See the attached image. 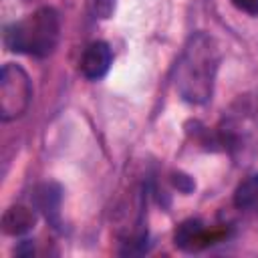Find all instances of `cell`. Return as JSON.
Segmentation results:
<instances>
[{
	"mask_svg": "<svg viewBox=\"0 0 258 258\" xmlns=\"http://www.w3.org/2000/svg\"><path fill=\"white\" fill-rule=\"evenodd\" d=\"M220 69V46L214 36L196 32L183 44L175 67V89L189 105H204L212 99Z\"/></svg>",
	"mask_w": 258,
	"mask_h": 258,
	"instance_id": "cell-1",
	"label": "cell"
},
{
	"mask_svg": "<svg viewBox=\"0 0 258 258\" xmlns=\"http://www.w3.org/2000/svg\"><path fill=\"white\" fill-rule=\"evenodd\" d=\"M60 38V18L50 6L36 8L20 20L10 22L4 28V46L12 52L26 56H48L56 48Z\"/></svg>",
	"mask_w": 258,
	"mask_h": 258,
	"instance_id": "cell-2",
	"label": "cell"
},
{
	"mask_svg": "<svg viewBox=\"0 0 258 258\" xmlns=\"http://www.w3.org/2000/svg\"><path fill=\"white\" fill-rule=\"evenodd\" d=\"M32 101V83L28 73L14 62H6L0 75V119L12 121L26 113Z\"/></svg>",
	"mask_w": 258,
	"mask_h": 258,
	"instance_id": "cell-3",
	"label": "cell"
},
{
	"mask_svg": "<svg viewBox=\"0 0 258 258\" xmlns=\"http://www.w3.org/2000/svg\"><path fill=\"white\" fill-rule=\"evenodd\" d=\"M111 62H113L111 46L107 42H103V40H95L83 50V56H81V62H79V71H81V75L85 79L99 81L109 73Z\"/></svg>",
	"mask_w": 258,
	"mask_h": 258,
	"instance_id": "cell-4",
	"label": "cell"
},
{
	"mask_svg": "<svg viewBox=\"0 0 258 258\" xmlns=\"http://www.w3.org/2000/svg\"><path fill=\"white\" fill-rule=\"evenodd\" d=\"M173 240H175V246L179 250L198 252V250L212 244V234L208 232V228L200 220L191 218V220H185L177 226V230L173 234Z\"/></svg>",
	"mask_w": 258,
	"mask_h": 258,
	"instance_id": "cell-5",
	"label": "cell"
},
{
	"mask_svg": "<svg viewBox=\"0 0 258 258\" xmlns=\"http://www.w3.org/2000/svg\"><path fill=\"white\" fill-rule=\"evenodd\" d=\"M32 206L40 212L54 228L60 226V187L56 183H40L34 187Z\"/></svg>",
	"mask_w": 258,
	"mask_h": 258,
	"instance_id": "cell-6",
	"label": "cell"
},
{
	"mask_svg": "<svg viewBox=\"0 0 258 258\" xmlns=\"http://www.w3.org/2000/svg\"><path fill=\"white\" fill-rule=\"evenodd\" d=\"M34 222H36L34 208H26V206L16 204L4 212L2 230H4V234H10V236H22L34 228Z\"/></svg>",
	"mask_w": 258,
	"mask_h": 258,
	"instance_id": "cell-7",
	"label": "cell"
},
{
	"mask_svg": "<svg viewBox=\"0 0 258 258\" xmlns=\"http://www.w3.org/2000/svg\"><path fill=\"white\" fill-rule=\"evenodd\" d=\"M256 202H258V173H252L238 185L234 194V204L236 208L246 210V208H252Z\"/></svg>",
	"mask_w": 258,
	"mask_h": 258,
	"instance_id": "cell-8",
	"label": "cell"
},
{
	"mask_svg": "<svg viewBox=\"0 0 258 258\" xmlns=\"http://www.w3.org/2000/svg\"><path fill=\"white\" fill-rule=\"evenodd\" d=\"M115 0H95V14L99 18H109L113 14Z\"/></svg>",
	"mask_w": 258,
	"mask_h": 258,
	"instance_id": "cell-9",
	"label": "cell"
},
{
	"mask_svg": "<svg viewBox=\"0 0 258 258\" xmlns=\"http://www.w3.org/2000/svg\"><path fill=\"white\" fill-rule=\"evenodd\" d=\"M240 12H246L250 16H258V0H230Z\"/></svg>",
	"mask_w": 258,
	"mask_h": 258,
	"instance_id": "cell-10",
	"label": "cell"
}]
</instances>
